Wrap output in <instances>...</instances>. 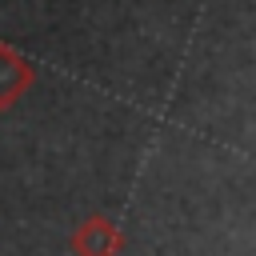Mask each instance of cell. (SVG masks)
<instances>
[{"mask_svg":"<svg viewBox=\"0 0 256 256\" xmlns=\"http://www.w3.org/2000/svg\"><path fill=\"white\" fill-rule=\"evenodd\" d=\"M68 248H72V256H120L124 252V232L108 216H88L72 232Z\"/></svg>","mask_w":256,"mask_h":256,"instance_id":"6da1fadb","label":"cell"},{"mask_svg":"<svg viewBox=\"0 0 256 256\" xmlns=\"http://www.w3.org/2000/svg\"><path fill=\"white\" fill-rule=\"evenodd\" d=\"M32 80H36L32 60H28L20 48L0 44V108H12V104L32 88Z\"/></svg>","mask_w":256,"mask_h":256,"instance_id":"7a4b0ae2","label":"cell"}]
</instances>
